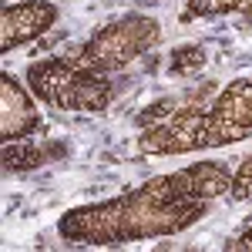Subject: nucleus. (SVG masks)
Returning <instances> with one entry per match:
<instances>
[{
	"instance_id": "5",
	"label": "nucleus",
	"mask_w": 252,
	"mask_h": 252,
	"mask_svg": "<svg viewBox=\"0 0 252 252\" xmlns=\"http://www.w3.org/2000/svg\"><path fill=\"white\" fill-rule=\"evenodd\" d=\"M37 97L31 88H24L10 71H0V141H27L40 131Z\"/></svg>"
},
{
	"instance_id": "7",
	"label": "nucleus",
	"mask_w": 252,
	"mask_h": 252,
	"mask_svg": "<svg viewBox=\"0 0 252 252\" xmlns=\"http://www.w3.org/2000/svg\"><path fill=\"white\" fill-rule=\"evenodd\" d=\"M219 14H242L252 20V0H189V7H185V20L219 17Z\"/></svg>"
},
{
	"instance_id": "4",
	"label": "nucleus",
	"mask_w": 252,
	"mask_h": 252,
	"mask_svg": "<svg viewBox=\"0 0 252 252\" xmlns=\"http://www.w3.org/2000/svg\"><path fill=\"white\" fill-rule=\"evenodd\" d=\"M161 40V24L155 17L145 14H125V17L104 24L101 31H94L91 37L81 44V51L74 58L101 74H111L128 67L131 61H138L141 54H148Z\"/></svg>"
},
{
	"instance_id": "8",
	"label": "nucleus",
	"mask_w": 252,
	"mask_h": 252,
	"mask_svg": "<svg viewBox=\"0 0 252 252\" xmlns=\"http://www.w3.org/2000/svg\"><path fill=\"white\" fill-rule=\"evenodd\" d=\"M229 195H232L235 202H246V198H252V155L232 172V189H229Z\"/></svg>"
},
{
	"instance_id": "3",
	"label": "nucleus",
	"mask_w": 252,
	"mask_h": 252,
	"mask_svg": "<svg viewBox=\"0 0 252 252\" xmlns=\"http://www.w3.org/2000/svg\"><path fill=\"white\" fill-rule=\"evenodd\" d=\"M27 88L37 101L61 108V111H104L115 97V84L108 74L84 67L74 54L71 58H44L27 67Z\"/></svg>"
},
{
	"instance_id": "1",
	"label": "nucleus",
	"mask_w": 252,
	"mask_h": 252,
	"mask_svg": "<svg viewBox=\"0 0 252 252\" xmlns=\"http://www.w3.org/2000/svg\"><path fill=\"white\" fill-rule=\"evenodd\" d=\"M232 172L222 161H195L172 175H155L131 192L81 205L58 222L64 242L81 246H125L141 239L178 235L205 219L209 202L229 195Z\"/></svg>"
},
{
	"instance_id": "2",
	"label": "nucleus",
	"mask_w": 252,
	"mask_h": 252,
	"mask_svg": "<svg viewBox=\"0 0 252 252\" xmlns=\"http://www.w3.org/2000/svg\"><path fill=\"white\" fill-rule=\"evenodd\" d=\"M252 135V81L239 78L225 84L212 104H185L161 118L155 125H145L138 138V152L145 155H189L205 148L235 145Z\"/></svg>"
},
{
	"instance_id": "6",
	"label": "nucleus",
	"mask_w": 252,
	"mask_h": 252,
	"mask_svg": "<svg viewBox=\"0 0 252 252\" xmlns=\"http://www.w3.org/2000/svg\"><path fill=\"white\" fill-rule=\"evenodd\" d=\"M61 10L51 0H20V3H7L0 14V51L10 54L20 44H31L40 34H47L58 24Z\"/></svg>"
},
{
	"instance_id": "9",
	"label": "nucleus",
	"mask_w": 252,
	"mask_h": 252,
	"mask_svg": "<svg viewBox=\"0 0 252 252\" xmlns=\"http://www.w3.org/2000/svg\"><path fill=\"white\" fill-rule=\"evenodd\" d=\"M202 64H205V51H202V47H182L172 58V71L175 74H192Z\"/></svg>"
},
{
	"instance_id": "11",
	"label": "nucleus",
	"mask_w": 252,
	"mask_h": 252,
	"mask_svg": "<svg viewBox=\"0 0 252 252\" xmlns=\"http://www.w3.org/2000/svg\"><path fill=\"white\" fill-rule=\"evenodd\" d=\"M7 3H10V0H3V7H7Z\"/></svg>"
},
{
	"instance_id": "10",
	"label": "nucleus",
	"mask_w": 252,
	"mask_h": 252,
	"mask_svg": "<svg viewBox=\"0 0 252 252\" xmlns=\"http://www.w3.org/2000/svg\"><path fill=\"white\" fill-rule=\"evenodd\" d=\"M225 252H252V225L242 229L232 242H225Z\"/></svg>"
}]
</instances>
